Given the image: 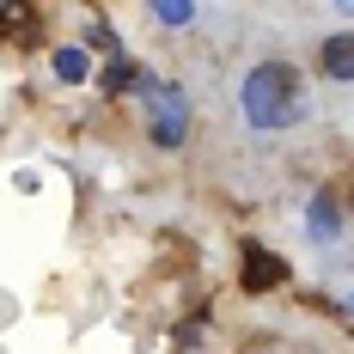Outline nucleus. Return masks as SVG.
Here are the masks:
<instances>
[{"instance_id": "obj_1", "label": "nucleus", "mask_w": 354, "mask_h": 354, "mask_svg": "<svg viewBox=\"0 0 354 354\" xmlns=\"http://www.w3.org/2000/svg\"><path fill=\"white\" fill-rule=\"evenodd\" d=\"M239 104H245V122L275 135V129H293L299 122V68L287 62H257L239 86Z\"/></svg>"}, {"instance_id": "obj_2", "label": "nucleus", "mask_w": 354, "mask_h": 354, "mask_svg": "<svg viewBox=\"0 0 354 354\" xmlns=\"http://www.w3.org/2000/svg\"><path fill=\"white\" fill-rule=\"evenodd\" d=\"M141 92H147V135L159 147H183L189 141V98L153 73H141Z\"/></svg>"}, {"instance_id": "obj_3", "label": "nucleus", "mask_w": 354, "mask_h": 354, "mask_svg": "<svg viewBox=\"0 0 354 354\" xmlns=\"http://www.w3.org/2000/svg\"><path fill=\"white\" fill-rule=\"evenodd\" d=\"M287 281V263L275 257V250H257L245 245V287L250 293H269V287H281Z\"/></svg>"}, {"instance_id": "obj_4", "label": "nucleus", "mask_w": 354, "mask_h": 354, "mask_svg": "<svg viewBox=\"0 0 354 354\" xmlns=\"http://www.w3.org/2000/svg\"><path fill=\"white\" fill-rule=\"evenodd\" d=\"M306 226H312V239H324V245L342 239V202H336V189H324L318 202L306 208Z\"/></svg>"}, {"instance_id": "obj_5", "label": "nucleus", "mask_w": 354, "mask_h": 354, "mask_svg": "<svg viewBox=\"0 0 354 354\" xmlns=\"http://www.w3.org/2000/svg\"><path fill=\"white\" fill-rule=\"evenodd\" d=\"M318 62H324V73H330L336 86H348V80H354V37H348V31H336L330 43H324Z\"/></svg>"}, {"instance_id": "obj_6", "label": "nucleus", "mask_w": 354, "mask_h": 354, "mask_svg": "<svg viewBox=\"0 0 354 354\" xmlns=\"http://www.w3.org/2000/svg\"><path fill=\"white\" fill-rule=\"evenodd\" d=\"M135 86H141V68H135V62H122V55L98 73V92H110V98H116V92H135Z\"/></svg>"}, {"instance_id": "obj_7", "label": "nucleus", "mask_w": 354, "mask_h": 354, "mask_svg": "<svg viewBox=\"0 0 354 354\" xmlns=\"http://www.w3.org/2000/svg\"><path fill=\"white\" fill-rule=\"evenodd\" d=\"M55 73H62V80H86V73H92L86 49H55Z\"/></svg>"}, {"instance_id": "obj_8", "label": "nucleus", "mask_w": 354, "mask_h": 354, "mask_svg": "<svg viewBox=\"0 0 354 354\" xmlns=\"http://www.w3.org/2000/svg\"><path fill=\"white\" fill-rule=\"evenodd\" d=\"M153 19H159V25H189V19H196V6H189V0H159V6H153Z\"/></svg>"}, {"instance_id": "obj_9", "label": "nucleus", "mask_w": 354, "mask_h": 354, "mask_svg": "<svg viewBox=\"0 0 354 354\" xmlns=\"http://www.w3.org/2000/svg\"><path fill=\"white\" fill-rule=\"evenodd\" d=\"M86 43H92V49H116V37H110V25H92V31H86Z\"/></svg>"}]
</instances>
